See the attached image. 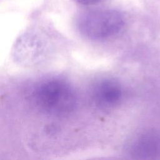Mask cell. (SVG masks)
Returning a JSON list of instances; mask_svg holds the SVG:
<instances>
[{"label":"cell","mask_w":160,"mask_h":160,"mask_svg":"<svg viewBox=\"0 0 160 160\" xmlns=\"http://www.w3.org/2000/svg\"><path fill=\"white\" fill-rule=\"evenodd\" d=\"M33 98L37 108L42 112L53 116H64L73 111L77 104L74 88L66 81L52 78L37 86Z\"/></svg>","instance_id":"6da1fadb"},{"label":"cell","mask_w":160,"mask_h":160,"mask_svg":"<svg viewBox=\"0 0 160 160\" xmlns=\"http://www.w3.org/2000/svg\"><path fill=\"white\" fill-rule=\"evenodd\" d=\"M123 15L114 9H92L81 13L76 21L79 32L92 40H101L118 34L124 28Z\"/></svg>","instance_id":"7a4b0ae2"},{"label":"cell","mask_w":160,"mask_h":160,"mask_svg":"<svg viewBox=\"0 0 160 160\" xmlns=\"http://www.w3.org/2000/svg\"><path fill=\"white\" fill-rule=\"evenodd\" d=\"M91 97L94 104L102 109H111L119 104L122 98L120 83L112 78H104L92 87Z\"/></svg>","instance_id":"3957f363"},{"label":"cell","mask_w":160,"mask_h":160,"mask_svg":"<svg viewBox=\"0 0 160 160\" xmlns=\"http://www.w3.org/2000/svg\"><path fill=\"white\" fill-rule=\"evenodd\" d=\"M74 1L82 5L89 6V5H93V4L99 3L105 0H74Z\"/></svg>","instance_id":"277c9868"}]
</instances>
